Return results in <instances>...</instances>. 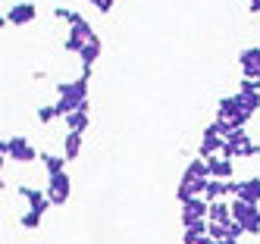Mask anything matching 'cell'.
<instances>
[{
	"mask_svg": "<svg viewBox=\"0 0 260 244\" xmlns=\"http://www.w3.org/2000/svg\"><path fill=\"white\" fill-rule=\"evenodd\" d=\"M88 82L85 75H79V79H72V82H60L57 85V110H60V116L66 119L69 113H76L88 103Z\"/></svg>",
	"mask_w": 260,
	"mask_h": 244,
	"instance_id": "cell-1",
	"label": "cell"
},
{
	"mask_svg": "<svg viewBox=\"0 0 260 244\" xmlns=\"http://www.w3.org/2000/svg\"><path fill=\"white\" fill-rule=\"evenodd\" d=\"M0 154H4L7 160H13V163H35V160H41V150L35 147L28 138H22V135L4 138V141H0Z\"/></svg>",
	"mask_w": 260,
	"mask_h": 244,
	"instance_id": "cell-2",
	"label": "cell"
},
{
	"mask_svg": "<svg viewBox=\"0 0 260 244\" xmlns=\"http://www.w3.org/2000/svg\"><path fill=\"white\" fill-rule=\"evenodd\" d=\"M94 38V28H91V22L82 16V13H72L69 16V34H66V41H63V47L69 50V53H82V47Z\"/></svg>",
	"mask_w": 260,
	"mask_h": 244,
	"instance_id": "cell-3",
	"label": "cell"
},
{
	"mask_svg": "<svg viewBox=\"0 0 260 244\" xmlns=\"http://www.w3.org/2000/svg\"><path fill=\"white\" fill-rule=\"evenodd\" d=\"M229 203H232V219L245 229V235H260V206L245 203L238 197H232Z\"/></svg>",
	"mask_w": 260,
	"mask_h": 244,
	"instance_id": "cell-4",
	"label": "cell"
},
{
	"mask_svg": "<svg viewBox=\"0 0 260 244\" xmlns=\"http://www.w3.org/2000/svg\"><path fill=\"white\" fill-rule=\"evenodd\" d=\"M216 116L226 119V122H232L235 128H245V125L251 122V116H248V113L241 110V103H238V94H226V97H219V103H216Z\"/></svg>",
	"mask_w": 260,
	"mask_h": 244,
	"instance_id": "cell-5",
	"label": "cell"
},
{
	"mask_svg": "<svg viewBox=\"0 0 260 244\" xmlns=\"http://www.w3.org/2000/svg\"><path fill=\"white\" fill-rule=\"evenodd\" d=\"M44 191H47V197H50L53 206H66V200H69V194H72V179H69V172L50 176Z\"/></svg>",
	"mask_w": 260,
	"mask_h": 244,
	"instance_id": "cell-6",
	"label": "cell"
},
{
	"mask_svg": "<svg viewBox=\"0 0 260 244\" xmlns=\"http://www.w3.org/2000/svg\"><path fill=\"white\" fill-rule=\"evenodd\" d=\"M207 213H210V200H204V197L182 203V229H191L194 222H207Z\"/></svg>",
	"mask_w": 260,
	"mask_h": 244,
	"instance_id": "cell-7",
	"label": "cell"
},
{
	"mask_svg": "<svg viewBox=\"0 0 260 244\" xmlns=\"http://www.w3.org/2000/svg\"><path fill=\"white\" fill-rule=\"evenodd\" d=\"M207 182H210V179H191V176L182 172L179 188H176V200H179V203H188V200H194V197H204V188H207Z\"/></svg>",
	"mask_w": 260,
	"mask_h": 244,
	"instance_id": "cell-8",
	"label": "cell"
},
{
	"mask_svg": "<svg viewBox=\"0 0 260 244\" xmlns=\"http://www.w3.org/2000/svg\"><path fill=\"white\" fill-rule=\"evenodd\" d=\"M35 16H38V7L31 4V0H22V4H13L4 19H7V25H31L35 22Z\"/></svg>",
	"mask_w": 260,
	"mask_h": 244,
	"instance_id": "cell-9",
	"label": "cell"
},
{
	"mask_svg": "<svg viewBox=\"0 0 260 244\" xmlns=\"http://www.w3.org/2000/svg\"><path fill=\"white\" fill-rule=\"evenodd\" d=\"M16 194H19L25 203H28V210H35V213H47L50 210V197H47V191H38V188H28V185H19V188H16Z\"/></svg>",
	"mask_w": 260,
	"mask_h": 244,
	"instance_id": "cell-10",
	"label": "cell"
},
{
	"mask_svg": "<svg viewBox=\"0 0 260 244\" xmlns=\"http://www.w3.org/2000/svg\"><path fill=\"white\" fill-rule=\"evenodd\" d=\"M222 147H226V138H219L216 131L207 125V128H204V135H201V144H198V157H201V160L219 157V154H222Z\"/></svg>",
	"mask_w": 260,
	"mask_h": 244,
	"instance_id": "cell-11",
	"label": "cell"
},
{
	"mask_svg": "<svg viewBox=\"0 0 260 244\" xmlns=\"http://www.w3.org/2000/svg\"><path fill=\"white\" fill-rule=\"evenodd\" d=\"M238 66H241V79H257L260 82V47H245L238 53Z\"/></svg>",
	"mask_w": 260,
	"mask_h": 244,
	"instance_id": "cell-12",
	"label": "cell"
},
{
	"mask_svg": "<svg viewBox=\"0 0 260 244\" xmlns=\"http://www.w3.org/2000/svg\"><path fill=\"white\" fill-rule=\"evenodd\" d=\"M82 135H85V131H66V138H63V157H66V163H76L82 157Z\"/></svg>",
	"mask_w": 260,
	"mask_h": 244,
	"instance_id": "cell-13",
	"label": "cell"
},
{
	"mask_svg": "<svg viewBox=\"0 0 260 244\" xmlns=\"http://www.w3.org/2000/svg\"><path fill=\"white\" fill-rule=\"evenodd\" d=\"M238 200L260 206V176H251V179L241 182V188H238Z\"/></svg>",
	"mask_w": 260,
	"mask_h": 244,
	"instance_id": "cell-14",
	"label": "cell"
},
{
	"mask_svg": "<svg viewBox=\"0 0 260 244\" xmlns=\"http://www.w3.org/2000/svg\"><path fill=\"white\" fill-rule=\"evenodd\" d=\"M207 166H210V179H219V182H229L232 172H235L232 160H226V157H210Z\"/></svg>",
	"mask_w": 260,
	"mask_h": 244,
	"instance_id": "cell-15",
	"label": "cell"
},
{
	"mask_svg": "<svg viewBox=\"0 0 260 244\" xmlns=\"http://www.w3.org/2000/svg\"><path fill=\"white\" fill-rule=\"evenodd\" d=\"M207 222H216V225L232 222V203L229 200H213L210 203V213H207Z\"/></svg>",
	"mask_w": 260,
	"mask_h": 244,
	"instance_id": "cell-16",
	"label": "cell"
},
{
	"mask_svg": "<svg viewBox=\"0 0 260 244\" xmlns=\"http://www.w3.org/2000/svg\"><path fill=\"white\" fill-rule=\"evenodd\" d=\"M101 53H104V41H101V38L94 34V38H91V41L82 47V53H79V60H82V66H94L98 60H101Z\"/></svg>",
	"mask_w": 260,
	"mask_h": 244,
	"instance_id": "cell-17",
	"label": "cell"
},
{
	"mask_svg": "<svg viewBox=\"0 0 260 244\" xmlns=\"http://www.w3.org/2000/svg\"><path fill=\"white\" fill-rule=\"evenodd\" d=\"M88 110H91V103H85L82 110H76V113H69L66 116V125H69V131H85L88 128Z\"/></svg>",
	"mask_w": 260,
	"mask_h": 244,
	"instance_id": "cell-18",
	"label": "cell"
},
{
	"mask_svg": "<svg viewBox=\"0 0 260 244\" xmlns=\"http://www.w3.org/2000/svg\"><path fill=\"white\" fill-rule=\"evenodd\" d=\"M41 163H44V169H47V179L50 176H60V172H66V157H57V154H41Z\"/></svg>",
	"mask_w": 260,
	"mask_h": 244,
	"instance_id": "cell-19",
	"label": "cell"
},
{
	"mask_svg": "<svg viewBox=\"0 0 260 244\" xmlns=\"http://www.w3.org/2000/svg\"><path fill=\"white\" fill-rule=\"evenodd\" d=\"M229 194H226V182H219V179H210L207 182V188H204V200H226Z\"/></svg>",
	"mask_w": 260,
	"mask_h": 244,
	"instance_id": "cell-20",
	"label": "cell"
},
{
	"mask_svg": "<svg viewBox=\"0 0 260 244\" xmlns=\"http://www.w3.org/2000/svg\"><path fill=\"white\" fill-rule=\"evenodd\" d=\"M185 176H191V179H210V166H207V160H201V157H194L188 166L182 169Z\"/></svg>",
	"mask_w": 260,
	"mask_h": 244,
	"instance_id": "cell-21",
	"label": "cell"
},
{
	"mask_svg": "<svg viewBox=\"0 0 260 244\" xmlns=\"http://www.w3.org/2000/svg\"><path fill=\"white\" fill-rule=\"evenodd\" d=\"M235 94H238V103H241V110H245L248 116H254L260 110V94H251V91H235Z\"/></svg>",
	"mask_w": 260,
	"mask_h": 244,
	"instance_id": "cell-22",
	"label": "cell"
},
{
	"mask_svg": "<svg viewBox=\"0 0 260 244\" xmlns=\"http://www.w3.org/2000/svg\"><path fill=\"white\" fill-rule=\"evenodd\" d=\"M35 116H38L41 125H50L53 119H60V110H57V103H44V107L35 110Z\"/></svg>",
	"mask_w": 260,
	"mask_h": 244,
	"instance_id": "cell-23",
	"label": "cell"
},
{
	"mask_svg": "<svg viewBox=\"0 0 260 244\" xmlns=\"http://www.w3.org/2000/svg\"><path fill=\"white\" fill-rule=\"evenodd\" d=\"M41 222H44V216L41 213H35V210H25L22 216H19V225H22V229H41Z\"/></svg>",
	"mask_w": 260,
	"mask_h": 244,
	"instance_id": "cell-24",
	"label": "cell"
},
{
	"mask_svg": "<svg viewBox=\"0 0 260 244\" xmlns=\"http://www.w3.org/2000/svg\"><path fill=\"white\" fill-rule=\"evenodd\" d=\"M210 128L216 131L219 138H232V131H235V125H232V122H226V119H219V116H213V119H210Z\"/></svg>",
	"mask_w": 260,
	"mask_h": 244,
	"instance_id": "cell-25",
	"label": "cell"
},
{
	"mask_svg": "<svg viewBox=\"0 0 260 244\" xmlns=\"http://www.w3.org/2000/svg\"><path fill=\"white\" fill-rule=\"evenodd\" d=\"M182 244H213L210 235H194V232H182Z\"/></svg>",
	"mask_w": 260,
	"mask_h": 244,
	"instance_id": "cell-26",
	"label": "cell"
},
{
	"mask_svg": "<svg viewBox=\"0 0 260 244\" xmlns=\"http://www.w3.org/2000/svg\"><path fill=\"white\" fill-rule=\"evenodd\" d=\"M241 235H245V229H241L235 219H232V222H226V241H238Z\"/></svg>",
	"mask_w": 260,
	"mask_h": 244,
	"instance_id": "cell-27",
	"label": "cell"
},
{
	"mask_svg": "<svg viewBox=\"0 0 260 244\" xmlns=\"http://www.w3.org/2000/svg\"><path fill=\"white\" fill-rule=\"evenodd\" d=\"M238 91H251V94H260V82H257V79H241V82H238Z\"/></svg>",
	"mask_w": 260,
	"mask_h": 244,
	"instance_id": "cell-28",
	"label": "cell"
},
{
	"mask_svg": "<svg viewBox=\"0 0 260 244\" xmlns=\"http://www.w3.org/2000/svg\"><path fill=\"white\" fill-rule=\"evenodd\" d=\"M238 157H241V160H251V157H260V144H257V141H251V144H248L245 150H241Z\"/></svg>",
	"mask_w": 260,
	"mask_h": 244,
	"instance_id": "cell-29",
	"label": "cell"
},
{
	"mask_svg": "<svg viewBox=\"0 0 260 244\" xmlns=\"http://www.w3.org/2000/svg\"><path fill=\"white\" fill-rule=\"evenodd\" d=\"M113 4H116V0H98V4H94V10H98L101 16H110V10H113Z\"/></svg>",
	"mask_w": 260,
	"mask_h": 244,
	"instance_id": "cell-30",
	"label": "cell"
},
{
	"mask_svg": "<svg viewBox=\"0 0 260 244\" xmlns=\"http://www.w3.org/2000/svg\"><path fill=\"white\" fill-rule=\"evenodd\" d=\"M53 16H57V19H63V22H69L72 10H66V7H53Z\"/></svg>",
	"mask_w": 260,
	"mask_h": 244,
	"instance_id": "cell-31",
	"label": "cell"
},
{
	"mask_svg": "<svg viewBox=\"0 0 260 244\" xmlns=\"http://www.w3.org/2000/svg\"><path fill=\"white\" fill-rule=\"evenodd\" d=\"M248 10L251 13H260V0H248Z\"/></svg>",
	"mask_w": 260,
	"mask_h": 244,
	"instance_id": "cell-32",
	"label": "cell"
},
{
	"mask_svg": "<svg viewBox=\"0 0 260 244\" xmlns=\"http://www.w3.org/2000/svg\"><path fill=\"white\" fill-rule=\"evenodd\" d=\"M213 244H238V241H213Z\"/></svg>",
	"mask_w": 260,
	"mask_h": 244,
	"instance_id": "cell-33",
	"label": "cell"
},
{
	"mask_svg": "<svg viewBox=\"0 0 260 244\" xmlns=\"http://www.w3.org/2000/svg\"><path fill=\"white\" fill-rule=\"evenodd\" d=\"M85 4H91V7H94V4H98V0H85Z\"/></svg>",
	"mask_w": 260,
	"mask_h": 244,
	"instance_id": "cell-34",
	"label": "cell"
}]
</instances>
